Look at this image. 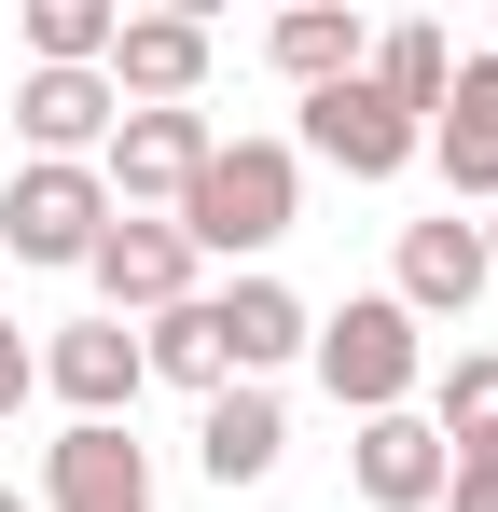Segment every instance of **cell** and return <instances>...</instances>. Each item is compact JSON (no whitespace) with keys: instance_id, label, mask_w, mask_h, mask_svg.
<instances>
[{"instance_id":"cell-1","label":"cell","mask_w":498,"mask_h":512,"mask_svg":"<svg viewBox=\"0 0 498 512\" xmlns=\"http://www.w3.org/2000/svg\"><path fill=\"white\" fill-rule=\"evenodd\" d=\"M291 208H305V153L291 139H208V167H194V194L166 222H180L194 263H249V250L291 236Z\"/></svg>"},{"instance_id":"cell-2","label":"cell","mask_w":498,"mask_h":512,"mask_svg":"<svg viewBox=\"0 0 498 512\" xmlns=\"http://www.w3.org/2000/svg\"><path fill=\"white\" fill-rule=\"evenodd\" d=\"M305 360H319V388L346 402V416H415V388H429V333H415L388 291L332 305L319 333H305Z\"/></svg>"},{"instance_id":"cell-3","label":"cell","mask_w":498,"mask_h":512,"mask_svg":"<svg viewBox=\"0 0 498 512\" xmlns=\"http://www.w3.org/2000/svg\"><path fill=\"white\" fill-rule=\"evenodd\" d=\"M111 236V180L97 167H14L0 180V250L14 263H83Z\"/></svg>"},{"instance_id":"cell-4","label":"cell","mask_w":498,"mask_h":512,"mask_svg":"<svg viewBox=\"0 0 498 512\" xmlns=\"http://www.w3.org/2000/svg\"><path fill=\"white\" fill-rule=\"evenodd\" d=\"M194 167H208V111H125V125L97 139L111 208H139V222H166V208L194 194Z\"/></svg>"},{"instance_id":"cell-5","label":"cell","mask_w":498,"mask_h":512,"mask_svg":"<svg viewBox=\"0 0 498 512\" xmlns=\"http://www.w3.org/2000/svg\"><path fill=\"white\" fill-rule=\"evenodd\" d=\"M83 277H97V319H166V305H194L180 222H139V208H111V236L83 250Z\"/></svg>"},{"instance_id":"cell-6","label":"cell","mask_w":498,"mask_h":512,"mask_svg":"<svg viewBox=\"0 0 498 512\" xmlns=\"http://www.w3.org/2000/svg\"><path fill=\"white\" fill-rule=\"evenodd\" d=\"M291 153H319V167H346V180H402L415 153H429V125H402L388 97L346 70V84H319V97H305V139H291Z\"/></svg>"},{"instance_id":"cell-7","label":"cell","mask_w":498,"mask_h":512,"mask_svg":"<svg viewBox=\"0 0 498 512\" xmlns=\"http://www.w3.org/2000/svg\"><path fill=\"white\" fill-rule=\"evenodd\" d=\"M388 305H402L415 333L429 319H471L485 305V236L443 208V222H402V250H388Z\"/></svg>"},{"instance_id":"cell-8","label":"cell","mask_w":498,"mask_h":512,"mask_svg":"<svg viewBox=\"0 0 498 512\" xmlns=\"http://www.w3.org/2000/svg\"><path fill=\"white\" fill-rule=\"evenodd\" d=\"M28 512H153V457H139L125 429H56Z\"/></svg>"},{"instance_id":"cell-9","label":"cell","mask_w":498,"mask_h":512,"mask_svg":"<svg viewBox=\"0 0 498 512\" xmlns=\"http://www.w3.org/2000/svg\"><path fill=\"white\" fill-rule=\"evenodd\" d=\"M42 388L70 402V429H125V402H139L153 374H139V333H125V319H70V333L42 346Z\"/></svg>"},{"instance_id":"cell-10","label":"cell","mask_w":498,"mask_h":512,"mask_svg":"<svg viewBox=\"0 0 498 512\" xmlns=\"http://www.w3.org/2000/svg\"><path fill=\"white\" fill-rule=\"evenodd\" d=\"M208 84V14H125L111 28V97L125 111H194Z\"/></svg>"},{"instance_id":"cell-11","label":"cell","mask_w":498,"mask_h":512,"mask_svg":"<svg viewBox=\"0 0 498 512\" xmlns=\"http://www.w3.org/2000/svg\"><path fill=\"white\" fill-rule=\"evenodd\" d=\"M14 125H28V167H97V139L125 125V97H111V70H28Z\"/></svg>"},{"instance_id":"cell-12","label":"cell","mask_w":498,"mask_h":512,"mask_svg":"<svg viewBox=\"0 0 498 512\" xmlns=\"http://www.w3.org/2000/svg\"><path fill=\"white\" fill-rule=\"evenodd\" d=\"M208 319H222V374H236V388H263L277 360H305V333H319L291 277H236V291H208Z\"/></svg>"},{"instance_id":"cell-13","label":"cell","mask_w":498,"mask_h":512,"mask_svg":"<svg viewBox=\"0 0 498 512\" xmlns=\"http://www.w3.org/2000/svg\"><path fill=\"white\" fill-rule=\"evenodd\" d=\"M429 167L457 180L471 208H498V56H457V84L429 111Z\"/></svg>"},{"instance_id":"cell-14","label":"cell","mask_w":498,"mask_h":512,"mask_svg":"<svg viewBox=\"0 0 498 512\" xmlns=\"http://www.w3.org/2000/svg\"><path fill=\"white\" fill-rule=\"evenodd\" d=\"M277 443H291V416H277V388H208V416H194V471L208 485H263L277 471Z\"/></svg>"},{"instance_id":"cell-15","label":"cell","mask_w":498,"mask_h":512,"mask_svg":"<svg viewBox=\"0 0 498 512\" xmlns=\"http://www.w3.org/2000/svg\"><path fill=\"white\" fill-rule=\"evenodd\" d=\"M346 471H360L374 512H429V499H443V429H429V416H360Z\"/></svg>"},{"instance_id":"cell-16","label":"cell","mask_w":498,"mask_h":512,"mask_svg":"<svg viewBox=\"0 0 498 512\" xmlns=\"http://www.w3.org/2000/svg\"><path fill=\"white\" fill-rule=\"evenodd\" d=\"M263 56H277V84H291V97H319V84H346V70L374 56V28H360V14H332V0H305V14H277V28H263Z\"/></svg>"},{"instance_id":"cell-17","label":"cell","mask_w":498,"mask_h":512,"mask_svg":"<svg viewBox=\"0 0 498 512\" xmlns=\"http://www.w3.org/2000/svg\"><path fill=\"white\" fill-rule=\"evenodd\" d=\"M360 84L388 97L402 125H429V111H443V84H457V42H443V28H374V56H360Z\"/></svg>"},{"instance_id":"cell-18","label":"cell","mask_w":498,"mask_h":512,"mask_svg":"<svg viewBox=\"0 0 498 512\" xmlns=\"http://www.w3.org/2000/svg\"><path fill=\"white\" fill-rule=\"evenodd\" d=\"M139 374H166V388H222V319H208V291L194 305H166V319H139Z\"/></svg>"},{"instance_id":"cell-19","label":"cell","mask_w":498,"mask_h":512,"mask_svg":"<svg viewBox=\"0 0 498 512\" xmlns=\"http://www.w3.org/2000/svg\"><path fill=\"white\" fill-rule=\"evenodd\" d=\"M111 0H28V70H111Z\"/></svg>"},{"instance_id":"cell-20","label":"cell","mask_w":498,"mask_h":512,"mask_svg":"<svg viewBox=\"0 0 498 512\" xmlns=\"http://www.w3.org/2000/svg\"><path fill=\"white\" fill-rule=\"evenodd\" d=\"M429 429H443V443H485L498 429V346H457V360L429 374Z\"/></svg>"},{"instance_id":"cell-21","label":"cell","mask_w":498,"mask_h":512,"mask_svg":"<svg viewBox=\"0 0 498 512\" xmlns=\"http://www.w3.org/2000/svg\"><path fill=\"white\" fill-rule=\"evenodd\" d=\"M429 512H498V429L485 443H443V499Z\"/></svg>"},{"instance_id":"cell-22","label":"cell","mask_w":498,"mask_h":512,"mask_svg":"<svg viewBox=\"0 0 498 512\" xmlns=\"http://www.w3.org/2000/svg\"><path fill=\"white\" fill-rule=\"evenodd\" d=\"M28 388H42V346H28V333H14V319H0V416H14Z\"/></svg>"},{"instance_id":"cell-23","label":"cell","mask_w":498,"mask_h":512,"mask_svg":"<svg viewBox=\"0 0 498 512\" xmlns=\"http://www.w3.org/2000/svg\"><path fill=\"white\" fill-rule=\"evenodd\" d=\"M471 236H485V291H498V208H485V222H471Z\"/></svg>"},{"instance_id":"cell-24","label":"cell","mask_w":498,"mask_h":512,"mask_svg":"<svg viewBox=\"0 0 498 512\" xmlns=\"http://www.w3.org/2000/svg\"><path fill=\"white\" fill-rule=\"evenodd\" d=\"M0 512H28V499H14V485H0Z\"/></svg>"},{"instance_id":"cell-25","label":"cell","mask_w":498,"mask_h":512,"mask_svg":"<svg viewBox=\"0 0 498 512\" xmlns=\"http://www.w3.org/2000/svg\"><path fill=\"white\" fill-rule=\"evenodd\" d=\"M485 56H498V42H485Z\"/></svg>"}]
</instances>
